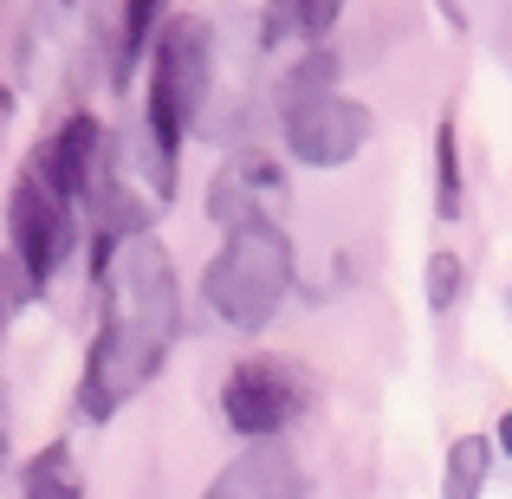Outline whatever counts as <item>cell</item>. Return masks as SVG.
Wrapping results in <instances>:
<instances>
[{"mask_svg": "<svg viewBox=\"0 0 512 499\" xmlns=\"http://www.w3.org/2000/svg\"><path fill=\"white\" fill-rule=\"evenodd\" d=\"M98 279H104V312H98L85 376H78V415H91V422L117 415L163 370L175 325H182V286H175V260L163 240L124 234Z\"/></svg>", "mask_w": 512, "mask_h": 499, "instance_id": "6da1fadb", "label": "cell"}, {"mask_svg": "<svg viewBox=\"0 0 512 499\" xmlns=\"http://www.w3.org/2000/svg\"><path fill=\"white\" fill-rule=\"evenodd\" d=\"M292 292V234L279 221L240 227L221 240V253L201 273V299L214 305V318L234 331H260L273 325V312Z\"/></svg>", "mask_w": 512, "mask_h": 499, "instance_id": "7a4b0ae2", "label": "cell"}, {"mask_svg": "<svg viewBox=\"0 0 512 499\" xmlns=\"http://www.w3.org/2000/svg\"><path fill=\"white\" fill-rule=\"evenodd\" d=\"M208 78H214L208 20L175 13L163 33H156V52H150V111H143L163 143H182V130L201 117V104H208Z\"/></svg>", "mask_w": 512, "mask_h": 499, "instance_id": "3957f363", "label": "cell"}, {"mask_svg": "<svg viewBox=\"0 0 512 499\" xmlns=\"http://www.w3.org/2000/svg\"><path fill=\"white\" fill-rule=\"evenodd\" d=\"M7 234H13V253H20L26 286L39 292L52 279V266L65 260V247H72V201L59 195V182L46 175L39 156H26L20 182L7 195Z\"/></svg>", "mask_w": 512, "mask_h": 499, "instance_id": "277c9868", "label": "cell"}, {"mask_svg": "<svg viewBox=\"0 0 512 499\" xmlns=\"http://www.w3.org/2000/svg\"><path fill=\"white\" fill-rule=\"evenodd\" d=\"M221 415H227V428H234L240 441H279L305 415L299 376H292L279 357L234 363V370H227V383H221Z\"/></svg>", "mask_w": 512, "mask_h": 499, "instance_id": "5b68a950", "label": "cell"}, {"mask_svg": "<svg viewBox=\"0 0 512 499\" xmlns=\"http://www.w3.org/2000/svg\"><path fill=\"white\" fill-rule=\"evenodd\" d=\"M370 130H376L370 104L331 91V98H312V104H299V111H286V150L299 156L305 169H344L350 156L370 143Z\"/></svg>", "mask_w": 512, "mask_h": 499, "instance_id": "8992f818", "label": "cell"}, {"mask_svg": "<svg viewBox=\"0 0 512 499\" xmlns=\"http://www.w3.org/2000/svg\"><path fill=\"white\" fill-rule=\"evenodd\" d=\"M286 214V169L266 163L260 150L234 156L221 175L208 182V221L221 234H240V227H260V221H279Z\"/></svg>", "mask_w": 512, "mask_h": 499, "instance_id": "52a82bcc", "label": "cell"}, {"mask_svg": "<svg viewBox=\"0 0 512 499\" xmlns=\"http://www.w3.org/2000/svg\"><path fill=\"white\" fill-rule=\"evenodd\" d=\"M78 46H85V7H78V0H33L26 39H20V85L52 91Z\"/></svg>", "mask_w": 512, "mask_h": 499, "instance_id": "ba28073f", "label": "cell"}, {"mask_svg": "<svg viewBox=\"0 0 512 499\" xmlns=\"http://www.w3.org/2000/svg\"><path fill=\"white\" fill-rule=\"evenodd\" d=\"M305 493H312V480H305L299 454H292L286 441H253V448H240L234 461L208 480L201 499H305Z\"/></svg>", "mask_w": 512, "mask_h": 499, "instance_id": "9c48e42d", "label": "cell"}, {"mask_svg": "<svg viewBox=\"0 0 512 499\" xmlns=\"http://www.w3.org/2000/svg\"><path fill=\"white\" fill-rule=\"evenodd\" d=\"M104 130H98V117L91 111H78V117H65V130L39 150V163H46V175L59 182V195L65 201H91V188H98V175H104Z\"/></svg>", "mask_w": 512, "mask_h": 499, "instance_id": "30bf717a", "label": "cell"}, {"mask_svg": "<svg viewBox=\"0 0 512 499\" xmlns=\"http://www.w3.org/2000/svg\"><path fill=\"white\" fill-rule=\"evenodd\" d=\"M344 0H266L260 13V39L266 46H318L338 26Z\"/></svg>", "mask_w": 512, "mask_h": 499, "instance_id": "8fae6325", "label": "cell"}, {"mask_svg": "<svg viewBox=\"0 0 512 499\" xmlns=\"http://www.w3.org/2000/svg\"><path fill=\"white\" fill-rule=\"evenodd\" d=\"M493 474V441L487 435H461L448 448V474H441V499H480Z\"/></svg>", "mask_w": 512, "mask_h": 499, "instance_id": "7c38bea8", "label": "cell"}, {"mask_svg": "<svg viewBox=\"0 0 512 499\" xmlns=\"http://www.w3.org/2000/svg\"><path fill=\"white\" fill-rule=\"evenodd\" d=\"M331 91H338V52L312 46L286 78H279V117L299 111V104H312V98H331Z\"/></svg>", "mask_w": 512, "mask_h": 499, "instance_id": "4fadbf2b", "label": "cell"}, {"mask_svg": "<svg viewBox=\"0 0 512 499\" xmlns=\"http://www.w3.org/2000/svg\"><path fill=\"white\" fill-rule=\"evenodd\" d=\"M20 499H85V487H78V467H72V448H39V461L26 467L20 480Z\"/></svg>", "mask_w": 512, "mask_h": 499, "instance_id": "5bb4252c", "label": "cell"}, {"mask_svg": "<svg viewBox=\"0 0 512 499\" xmlns=\"http://www.w3.org/2000/svg\"><path fill=\"white\" fill-rule=\"evenodd\" d=\"M435 214L441 221L461 214V143H454V117L435 124Z\"/></svg>", "mask_w": 512, "mask_h": 499, "instance_id": "9a60e30c", "label": "cell"}, {"mask_svg": "<svg viewBox=\"0 0 512 499\" xmlns=\"http://www.w3.org/2000/svg\"><path fill=\"white\" fill-rule=\"evenodd\" d=\"M163 7H169V0H124V72L143 59V46H156V33H163Z\"/></svg>", "mask_w": 512, "mask_h": 499, "instance_id": "2e32d148", "label": "cell"}, {"mask_svg": "<svg viewBox=\"0 0 512 499\" xmlns=\"http://www.w3.org/2000/svg\"><path fill=\"white\" fill-rule=\"evenodd\" d=\"M422 286H428V312H454V299H461V286H467V266L454 260V253H428Z\"/></svg>", "mask_w": 512, "mask_h": 499, "instance_id": "e0dca14e", "label": "cell"}, {"mask_svg": "<svg viewBox=\"0 0 512 499\" xmlns=\"http://www.w3.org/2000/svg\"><path fill=\"white\" fill-rule=\"evenodd\" d=\"M493 448H500V454H506V461H512V409L500 415V428H493Z\"/></svg>", "mask_w": 512, "mask_h": 499, "instance_id": "ac0fdd59", "label": "cell"}, {"mask_svg": "<svg viewBox=\"0 0 512 499\" xmlns=\"http://www.w3.org/2000/svg\"><path fill=\"white\" fill-rule=\"evenodd\" d=\"M0 461H7V454H0Z\"/></svg>", "mask_w": 512, "mask_h": 499, "instance_id": "d6986e66", "label": "cell"}]
</instances>
